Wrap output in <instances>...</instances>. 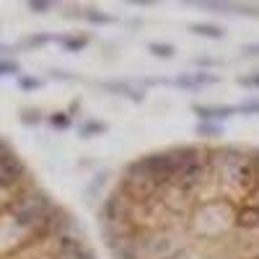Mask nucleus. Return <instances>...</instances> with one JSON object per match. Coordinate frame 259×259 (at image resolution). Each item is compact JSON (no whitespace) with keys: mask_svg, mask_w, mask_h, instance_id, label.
Returning <instances> with one entry per match:
<instances>
[{"mask_svg":"<svg viewBox=\"0 0 259 259\" xmlns=\"http://www.w3.org/2000/svg\"><path fill=\"white\" fill-rule=\"evenodd\" d=\"M197 133L205 135V138H218L221 135V124H215V122H200L197 124Z\"/></svg>","mask_w":259,"mask_h":259,"instance_id":"obj_7","label":"nucleus"},{"mask_svg":"<svg viewBox=\"0 0 259 259\" xmlns=\"http://www.w3.org/2000/svg\"><path fill=\"white\" fill-rule=\"evenodd\" d=\"M192 31L200 34V36H210V39H221L223 36V31L218 26H212V24H192Z\"/></svg>","mask_w":259,"mask_h":259,"instance_id":"obj_6","label":"nucleus"},{"mask_svg":"<svg viewBox=\"0 0 259 259\" xmlns=\"http://www.w3.org/2000/svg\"><path fill=\"white\" fill-rule=\"evenodd\" d=\"M241 83H244V85H254V89H259V73H254V75H244Z\"/></svg>","mask_w":259,"mask_h":259,"instance_id":"obj_17","label":"nucleus"},{"mask_svg":"<svg viewBox=\"0 0 259 259\" xmlns=\"http://www.w3.org/2000/svg\"><path fill=\"white\" fill-rule=\"evenodd\" d=\"M194 112L200 114L202 122H212V119H228L239 109H233V106H194Z\"/></svg>","mask_w":259,"mask_h":259,"instance_id":"obj_4","label":"nucleus"},{"mask_svg":"<svg viewBox=\"0 0 259 259\" xmlns=\"http://www.w3.org/2000/svg\"><path fill=\"white\" fill-rule=\"evenodd\" d=\"M80 133H83L85 138H91V135H96V133H104V124H101V122H89V124H83Z\"/></svg>","mask_w":259,"mask_h":259,"instance_id":"obj_12","label":"nucleus"},{"mask_svg":"<svg viewBox=\"0 0 259 259\" xmlns=\"http://www.w3.org/2000/svg\"><path fill=\"white\" fill-rule=\"evenodd\" d=\"M246 52H249V55H259V45H251V47H246Z\"/></svg>","mask_w":259,"mask_h":259,"instance_id":"obj_20","label":"nucleus"},{"mask_svg":"<svg viewBox=\"0 0 259 259\" xmlns=\"http://www.w3.org/2000/svg\"><path fill=\"white\" fill-rule=\"evenodd\" d=\"M50 122L57 127V130H65V127H70V114H65V112H57L50 117Z\"/></svg>","mask_w":259,"mask_h":259,"instance_id":"obj_10","label":"nucleus"},{"mask_svg":"<svg viewBox=\"0 0 259 259\" xmlns=\"http://www.w3.org/2000/svg\"><path fill=\"white\" fill-rule=\"evenodd\" d=\"M39 80L36 78H21V89H26V91H31V89H39Z\"/></svg>","mask_w":259,"mask_h":259,"instance_id":"obj_15","label":"nucleus"},{"mask_svg":"<svg viewBox=\"0 0 259 259\" xmlns=\"http://www.w3.org/2000/svg\"><path fill=\"white\" fill-rule=\"evenodd\" d=\"M29 8H31V11H36V13H45V11H50V3H39V0H31Z\"/></svg>","mask_w":259,"mask_h":259,"instance_id":"obj_16","label":"nucleus"},{"mask_svg":"<svg viewBox=\"0 0 259 259\" xmlns=\"http://www.w3.org/2000/svg\"><path fill=\"white\" fill-rule=\"evenodd\" d=\"M256 259H259V256H256Z\"/></svg>","mask_w":259,"mask_h":259,"instance_id":"obj_21","label":"nucleus"},{"mask_svg":"<svg viewBox=\"0 0 259 259\" xmlns=\"http://www.w3.org/2000/svg\"><path fill=\"white\" fill-rule=\"evenodd\" d=\"M41 117H39V112L36 109H26V112H21V122L24 124H36Z\"/></svg>","mask_w":259,"mask_h":259,"instance_id":"obj_14","label":"nucleus"},{"mask_svg":"<svg viewBox=\"0 0 259 259\" xmlns=\"http://www.w3.org/2000/svg\"><path fill=\"white\" fill-rule=\"evenodd\" d=\"M24 184H29V171L18 161L16 153H11L8 158L0 161V192H18V189L24 192L29 189Z\"/></svg>","mask_w":259,"mask_h":259,"instance_id":"obj_3","label":"nucleus"},{"mask_svg":"<svg viewBox=\"0 0 259 259\" xmlns=\"http://www.w3.org/2000/svg\"><path fill=\"white\" fill-rule=\"evenodd\" d=\"M85 18L94 21V24H112V16L99 13V11H85Z\"/></svg>","mask_w":259,"mask_h":259,"instance_id":"obj_11","label":"nucleus"},{"mask_svg":"<svg viewBox=\"0 0 259 259\" xmlns=\"http://www.w3.org/2000/svg\"><path fill=\"white\" fill-rule=\"evenodd\" d=\"M212 174L226 189H241V192H256L259 189V177L251 166V156L241 150H218L212 153Z\"/></svg>","mask_w":259,"mask_h":259,"instance_id":"obj_2","label":"nucleus"},{"mask_svg":"<svg viewBox=\"0 0 259 259\" xmlns=\"http://www.w3.org/2000/svg\"><path fill=\"white\" fill-rule=\"evenodd\" d=\"M85 41H89L85 36H65V39H62V45L68 47L70 52H78V50H83V47H85Z\"/></svg>","mask_w":259,"mask_h":259,"instance_id":"obj_8","label":"nucleus"},{"mask_svg":"<svg viewBox=\"0 0 259 259\" xmlns=\"http://www.w3.org/2000/svg\"><path fill=\"white\" fill-rule=\"evenodd\" d=\"M148 50L158 57H174V47L171 45H158V41H153V45H148Z\"/></svg>","mask_w":259,"mask_h":259,"instance_id":"obj_9","label":"nucleus"},{"mask_svg":"<svg viewBox=\"0 0 259 259\" xmlns=\"http://www.w3.org/2000/svg\"><path fill=\"white\" fill-rule=\"evenodd\" d=\"M236 226H239V228H259V210L246 207L244 212H239V218H236Z\"/></svg>","mask_w":259,"mask_h":259,"instance_id":"obj_5","label":"nucleus"},{"mask_svg":"<svg viewBox=\"0 0 259 259\" xmlns=\"http://www.w3.org/2000/svg\"><path fill=\"white\" fill-rule=\"evenodd\" d=\"M249 156H251V166L256 171V177H259V150H254V153H249Z\"/></svg>","mask_w":259,"mask_h":259,"instance_id":"obj_19","label":"nucleus"},{"mask_svg":"<svg viewBox=\"0 0 259 259\" xmlns=\"http://www.w3.org/2000/svg\"><path fill=\"white\" fill-rule=\"evenodd\" d=\"M241 112H259V101H246L241 106Z\"/></svg>","mask_w":259,"mask_h":259,"instance_id":"obj_18","label":"nucleus"},{"mask_svg":"<svg viewBox=\"0 0 259 259\" xmlns=\"http://www.w3.org/2000/svg\"><path fill=\"white\" fill-rule=\"evenodd\" d=\"M18 73V65L13 60H0V75H13Z\"/></svg>","mask_w":259,"mask_h":259,"instance_id":"obj_13","label":"nucleus"},{"mask_svg":"<svg viewBox=\"0 0 259 259\" xmlns=\"http://www.w3.org/2000/svg\"><path fill=\"white\" fill-rule=\"evenodd\" d=\"M184 249V239L174 228L145 226L117 254L119 259H174Z\"/></svg>","mask_w":259,"mask_h":259,"instance_id":"obj_1","label":"nucleus"}]
</instances>
